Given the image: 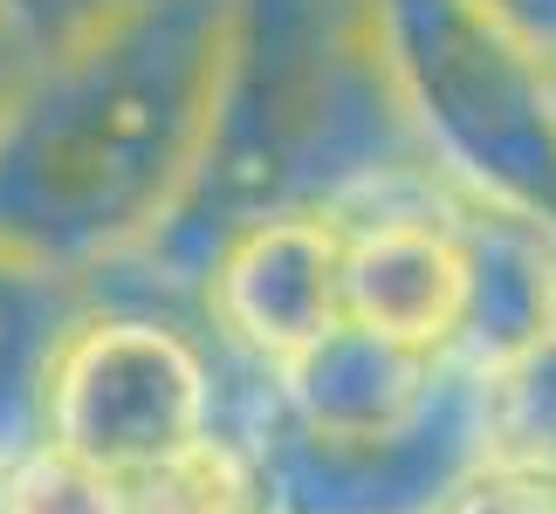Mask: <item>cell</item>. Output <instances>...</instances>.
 Here are the masks:
<instances>
[{
  "label": "cell",
  "instance_id": "obj_1",
  "mask_svg": "<svg viewBox=\"0 0 556 514\" xmlns=\"http://www.w3.org/2000/svg\"><path fill=\"white\" fill-rule=\"evenodd\" d=\"M227 0H131L0 103V254L90 282L173 220L213 131Z\"/></svg>",
  "mask_w": 556,
  "mask_h": 514
},
{
  "label": "cell",
  "instance_id": "obj_2",
  "mask_svg": "<svg viewBox=\"0 0 556 514\" xmlns=\"http://www.w3.org/2000/svg\"><path fill=\"white\" fill-rule=\"evenodd\" d=\"M413 131L446 179L556 220V55L516 0H371Z\"/></svg>",
  "mask_w": 556,
  "mask_h": 514
},
{
  "label": "cell",
  "instance_id": "obj_3",
  "mask_svg": "<svg viewBox=\"0 0 556 514\" xmlns=\"http://www.w3.org/2000/svg\"><path fill=\"white\" fill-rule=\"evenodd\" d=\"M213 412H220V343L200 316L97 295L62 330L41 384V439L111 480H131L213 439Z\"/></svg>",
  "mask_w": 556,
  "mask_h": 514
},
{
  "label": "cell",
  "instance_id": "obj_4",
  "mask_svg": "<svg viewBox=\"0 0 556 514\" xmlns=\"http://www.w3.org/2000/svg\"><path fill=\"white\" fill-rule=\"evenodd\" d=\"M200 323L248 363H289L344 323V227L324 206L241 220L213 247L200 282Z\"/></svg>",
  "mask_w": 556,
  "mask_h": 514
},
{
  "label": "cell",
  "instance_id": "obj_5",
  "mask_svg": "<svg viewBox=\"0 0 556 514\" xmlns=\"http://www.w3.org/2000/svg\"><path fill=\"white\" fill-rule=\"evenodd\" d=\"M454 357L419 350L405 336H384L371 323H337L295 350L289 363H275V404L303 439L357 453V446H392L433 412V398L446 391Z\"/></svg>",
  "mask_w": 556,
  "mask_h": 514
},
{
  "label": "cell",
  "instance_id": "obj_6",
  "mask_svg": "<svg viewBox=\"0 0 556 514\" xmlns=\"http://www.w3.org/2000/svg\"><path fill=\"white\" fill-rule=\"evenodd\" d=\"M460 185L433 200H405L344 227V316L419 350H454L460 303H467V254L454 233Z\"/></svg>",
  "mask_w": 556,
  "mask_h": 514
},
{
  "label": "cell",
  "instance_id": "obj_7",
  "mask_svg": "<svg viewBox=\"0 0 556 514\" xmlns=\"http://www.w3.org/2000/svg\"><path fill=\"white\" fill-rule=\"evenodd\" d=\"M454 233L467 254V303H460V330L446 357L481 371V363L556 330V220L460 185Z\"/></svg>",
  "mask_w": 556,
  "mask_h": 514
},
{
  "label": "cell",
  "instance_id": "obj_8",
  "mask_svg": "<svg viewBox=\"0 0 556 514\" xmlns=\"http://www.w3.org/2000/svg\"><path fill=\"white\" fill-rule=\"evenodd\" d=\"M90 288L21 254H0V466L41 439V384L62 330L83 316Z\"/></svg>",
  "mask_w": 556,
  "mask_h": 514
},
{
  "label": "cell",
  "instance_id": "obj_9",
  "mask_svg": "<svg viewBox=\"0 0 556 514\" xmlns=\"http://www.w3.org/2000/svg\"><path fill=\"white\" fill-rule=\"evenodd\" d=\"M475 371V363H467ZM481 391V453L488 466L556 474V330L475 371Z\"/></svg>",
  "mask_w": 556,
  "mask_h": 514
},
{
  "label": "cell",
  "instance_id": "obj_10",
  "mask_svg": "<svg viewBox=\"0 0 556 514\" xmlns=\"http://www.w3.org/2000/svg\"><path fill=\"white\" fill-rule=\"evenodd\" d=\"M254 474L227 439H200L179 460H159L124 480V514H248Z\"/></svg>",
  "mask_w": 556,
  "mask_h": 514
},
{
  "label": "cell",
  "instance_id": "obj_11",
  "mask_svg": "<svg viewBox=\"0 0 556 514\" xmlns=\"http://www.w3.org/2000/svg\"><path fill=\"white\" fill-rule=\"evenodd\" d=\"M0 514H124V480L35 439L0 466Z\"/></svg>",
  "mask_w": 556,
  "mask_h": 514
},
{
  "label": "cell",
  "instance_id": "obj_12",
  "mask_svg": "<svg viewBox=\"0 0 556 514\" xmlns=\"http://www.w3.org/2000/svg\"><path fill=\"white\" fill-rule=\"evenodd\" d=\"M440 514H556V480L522 474V466H475L454 494L440 501Z\"/></svg>",
  "mask_w": 556,
  "mask_h": 514
},
{
  "label": "cell",
  "instance_id": "obj_13",
  "mask_svg": "<svg viewBox=\"0 0 556 514\" xmlns=\"http://www.w3.org/2000/svg\"><path fill=\"white\" fill-rule=\"evenodd\" d=\"M131 0H0V14L21 28V41H28L35 55H55L70 49V41H83L90 28H103L111 14H124Z\"/></svg>",
  "mask_w": 556,
  "mask_h": 514
},
{
  "label": "cell",
  "instance_id": "obj_14",
  "mask_svg": "<svg viewBox=\"0 0 556 514\" xmlns=\"http://www.w3.org/2000/svg\"><path fill=\"white\" fill-rule=\"evenodd\" d=\"M28 69H35V49L21 41V28H14V21L0 14V103H8V97L21 90V76H28Z\"/></svg>",
  "mask_w": 556,
  "mask_h": 514
},
{
  "label": "cell",
  "instance_id": "obj_15",
  "mask_svg": "<svg viewBox=\"0 0 556 514\" xmlns=\"http://www.w3.org/2000/svg\"><path fill=\"white\" fill-rule=\"evenodd\" d=\"M248 514H268V507H262V501H254V507H248Z\"/></svg>",
  "mask_w": 556,
  "mask_h": 514
},
{
  "label": "cell",
  "instance_id": "obj_16",
  "mask_svg": "<svg viewBox=\"0 0 556 514\" xmlns=\"http://www.w3.org/2000/svg\"><path fill=\"white\" fill-rule=\"evenodd\" d=\"M549 55H556V41H549Z\"/></svg>",
  "mask_w": 556,
  "mask_h": 514
},
{
  "label": "cell",
  "instance_id": "obj_17",
  "mask_svg": "<svg viewBox=\"0 0 556 514\" xmlns=\"http://www.w3.org/2000/svg\"><path fill=\"white\" fill-rule=\"evenodd\" d=\"M549 480H556V474H549Z\"/></svg>",
  "mask_w": 556,
  "mask_h": 514
}]
</instances>
